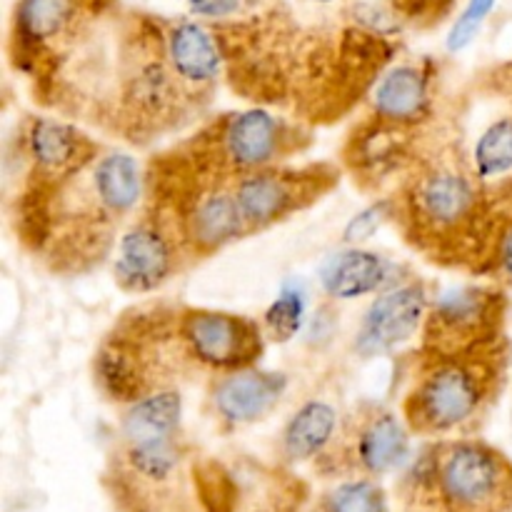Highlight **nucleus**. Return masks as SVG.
Listing matches in <instances>:
<instances>
[{
  "mask_svg": "<svg viewBox=\"0 0 512 512\" xmlns=\"http://www.w3.org/2000/svg\"><path fill=\"white\" fill-rule=\"evenodd\" d=\"M115 512H238L240 483L183 433L125 438L100 475Z\"/></svg>",
  "mask_w": 512,
  "mask_h": 512,
  "instance_id": "3",
  "label": "nucleus"
},
{
  "mask_svg": "<svg viewBox=\"0 0 512 512\" xmlns=\"http://www.w3.org/2000/svg\"><path fill=\"white\" fill-rule=\"evenodd\" d=\"M495 8V0H468L465 10L460 13L458 23L453 25L448 35V48L450 50H463L470 40L478 35V30L483 28L485 18L490 15V10Z\"/></svg>",
  "mask_w": 512,
  "mask_h": 512,
  "instance_id": "28",
  "label": "nucleus"
},
{
  "mask_svg": "<svg viewBox=\"0 0 512 512\" xmlns=\"http://www.w3.org/2000/svg\"><path fill=\"white\" fill-rule=\"evenodd\" d=\"M498 205V203H495ZM500 218L490 240L488 258H485L480 275H488L493 283L512 288V208H498Z\"/></svg>",
  "mask_w": 512,
  "mask_h": 512,
  "instance_id": "25",
  "label": "nucleus"
},
{
  "mask_svg": "<svg viewBox=\"0 0 512 512\" xmlns=\"http://www.w3.org/2000/svg\"><path fill=\"white\" fill-rule=\"evenodd\" d=\"M378 3L390 5V10L405 23L418 25V28H433L440 20L448 18L455 0H378Z\"/></svg>",
  "mask_w": 512,
  "mask_h": 512,
  "instance_id": "27",
  "label": "nucleus"
},
{
  "mask_svg": "<svg viewBox=\"0 0 512 512\" xmlns=\"http://www.w3.org/2000/svg\"><path fill=\"white\" fill-rule=\"evenodd\" d=\"M508 298L503 285H463L430 303L420 328V363L458 358L503 345Z\"/></svg>",
  "mask_w": 512,
  "mask_h": 512,
  "instance_id": "9",
  "label": "nucleus"
},
{
  "mask_svg": "<svg viewBox=\"0 0 512 512\" xmlns=\"http://www.w3.org/2000/svg\"><path fill=\"white\" fill-rule=\"evenodd\" d=\"M413 133L410 128L390 125L370 115L348 135L343 148L345 168L363 188H378L393 173L413 163Z\"/></svg>",
  "mask_w": 512,
  "mask_h": 512,
  "instance_id": "17",
  "label": "nucleus"
},
{
  "mask_svg": "<svg viewBox=\"0 0 512 512\" xmlns=\"http://www.w3.org/2000/svg\"><path fill=\"white\" fill-rule=\"evenodd\" d=\"M508 363L505 343L458 358L420 363L415 383L403 398V420L410 433L440 438L468 428L503 388Z\"/></svg>",
  "mask_w": 512,
  "mask_h": 512,
  "instance_id": "6",
  "label": "nucleus"
},
{
  "mask_svg": "<svg viewBox=\"0 0 512 512\" xmlns=\"http://www.w3.org/2000/svg\"><path fill=\"white\" fill-rule=\"evenodd\" d=\"M145 200V168L135 155L105 150L58 183H23L15 195V233L55 275H85L118 245L120 228Z\"/></svg>",
  "mask_w": 512,
  "mask_h": 512,
  "instance_id": "1",
  "label": "nucleus"
},
{
  "mask_svg": "<svg viewBox=\"0 0 512 512\" xmlns=\"http://www.w3.org/2000/svg\"><path fill=\"white\" fill-rule=\"evenodd\" d=\"M115 0H18L10 20V63L33 83L35 98L65 60L108 20Z\"/></svg>",
  "mask_w": 512,
  "mask_h": 512,
  "instance_id": "8",
  "label": "nucleus"
},
{
  "mask_svg": "<svg viewBox=\"0 0 512 512\" xmlns=\"http://www.w3.org/2000/svg\"><path fill=\"white\" fill-rule=\"evenodd\" d=\"M310 143L313 135L298 120L250 108L208 120L173 150L203 173L235 180L253 170L283 165L308 150Z\"/></svg>",
  "mask_w": 512,
  "mask_h": 512,
  "instance_id": "7",
  "label": "nucleus"
},
{
  "mask_svg": "<svg viewBox=\"0 0 512 512\" xmlns=\"http://www.w3.org/2000/svg\"><path fill=\"white\" fill-rule=\"evenodd\" d=\"M388 278L390 260L365 248L340 250L320 268V288L333 300L363 298L383 288Z\"/></svg>",
  "mask_w": 512,
  "mask_h": 512,
  "instance_id": "20",
  "label": "nucleus"
},
{
  "mask_svg": "<svg viewBox=\"0 0 512 512\" xmlns=\"http://www.w3.org/2000/svg\"><path fill=\"white\" fill-rule=\"evenodd\" d=\"M180 335L203 373H233L260 363L268 345L263 323L213 308H180Z\"/></svg>",
  "mask_w": 512,
  "mask_h": 512,
  "instance_id": "13",
  "label": "nucleus"
},
{
  "mask_svg": "<svg viewBox=\"0 0 512 512\" xmlns=\"http://www.w3.org/2000/svg\"><path fill=\"white\" fill-rule=\"evenodd\" d=\"M433 75L423 65H395L370 88V115L390 125L418 130L433 118Z\"/></svg>",
  "mask_w": 512,
  "mask_h": 512,
  "instance_id": "19",
  "label": "nucleus"
},
{
  "mask_svg": "<svg viewBox=\"0 0 512 512\" xmlns=\"http://www.w3.org/2000/svg\"><path fill=\"white\" fill-rule=\"evenodd\" d=\"M185 260L190 255L173 215L143 200V213L120 233L113 250V280L125 293H153L183 270Z\"/></svg>",
  "mask_w": 512,
  "mask_h": 512,
  "instance_id": "12",
  "label": "nucleus"
},
{
  "mask_svg": "<svg viewBox=\"0 0 512 512\" xmlns=\"http://www.w3.org/2000/svg\"><path fill=\"white\" fill-rule=\"evenodd\" d=\"M403 512H512V460L473 438L430 445L403 480Z\"/></svg>",
  "mask_w": 512,
  "mask_h": 512,
  "instance_id": "5",
  "label": "nucleus"
},
{
  "mask_svg": "<svg viewBox=\"0 0 512 512\" xmlns=\"http://www.w3.org/2000/svg\"><path fill=\"white\" fill-rule=\"evenodd\" d=\"M465 163L485 185L512 178V113L500 115L480 130L473 153Z\"/></svg>",
  "mask_w": 512,
  "mask_h": 512,
  "instance_id": "22",
  "label": "nucleus"
},
{
  "mask_svg": "<svg viewBox=\"0 0 512 512\" xmlns=\"http://www.w3.org/2000/svg\"><path fill=\"white\" fill-rule=\"evenodd\" d=\"M188 8L203 23H230V20L253 18L273 10L268 0H188Z\"/></svg>",
  "mask_w": 512,
  "mask_h": 512,
  "instance_id": "26",
  "label": "nucleus"
},
{
  "mask_svg": "<svg viewBox=\"0 0 512 512\" xmlns=\"http://www.w3.org/2000/svg\"><path fill=\"white\" fill-rule=\"evenodd\" d=\"M23 183H58L105 153L103 143L53 115H28L20 125Z\"/></svg>",
  "mask_w": 512,
  "mask_h": 512,
  "instance_id": "14",
  "label": "nucleus"
},
{
  "mask_svg": "<svg viewBox=\"0 0 512 512\" xmlns=\"http://www.w3.org/2000/svg\"><path fill=\"white\" fill-rule=\"evenodd\" d=\"M410 428L383 405H360L340 420L333 443L313 460L315 473L333 480H378L405 463Z\"/></svg>",
  "mask_w": 512,
  "mask_h": 512,
  "instance_id": "10",
  "label": "nucleus"
},
{
  "mask_svg": "<svg viewBox=\"0 0 512 512\" xmlns=\"http://www.w3.org/2000/svg\"><path fill=\"white\" fill-rule=\"evenodd\" d=\"M393 203V218L418 253L435 265L480 273L500 210L490 185L475 178L460 155L410 165Z\"/></svg>",
  "mask_w": 512,
  "mask_h": 512,
  "instance_id": "2",
  "label": "nucleus"
},
{
  "mask_svg": "<svg viewBox=\"0 0 512 512\" xmlns=\"http://www.w3.org/2000/svg\"><path fill=\"white\" fill-rule=\"evenodd\" d=\"M338 183L340 168L333 163H308L303 168L283 163L240 175L233 180V193L248 233L255 235L313 208Z\"/></svg>",
  "mask_w": 512,
  "mask_h": 512,
  "instance_id": "11",
  "label": "nucleus"
},
{
  "mask_svg": "<svg viewBox=\"0 0 512 512\" xmlns=\"http://www.w3.org/2000/svg\"><path fill=\"white\" fill-rule=\"evenodd\" d=\"M308 3H335V0H308Z\"/></svg>",
  "mask_w": 512,
  "mask_h": 512,
  "instance_id": "30",
  "label": "nucleus"
},
{
  "mask_svg": "<svg viewBox=\"0 0 512 512\" xmlns=\"http://www.w3.org/2000/svg\"><path fill=\"white\" fill-rule=\"evenodd\" d=\"M393 213H395L393 198L383 200V203H375L373 208H368L365 213H358V218H353V223H350L348 230H345V238H348L350 243H355V240L360 238H368V235L378 228V223H383L388 215L393 218Z\"/></svg>",
  "mask_w": 512,
  "mask_h": 512,
  "instance_id": "29",
  "label": "nucleus"
},
{
  "mask_svg": "<svg viewBox=\"0 0 512 512\" xmlns=\"http://www.w3.org/2000/svg\"><path fill=\"white\" fill-rule=\"evenodd\" d=\"M310 512H390L388 495L375 480H340Z\"/></svg>",
  "mask_w": 512,
  "mask_h": 512,
  "instance_id": "23",
  "label": "nucleus"
},
{
  "mask_svg": "<svg viewBox=\"0 0 512 512\" xmlns=\"http://www.w3.org/2000/svg\"><path fill=\"white\" fill-rule=\"evenodd\" d=\"M510 370H512V353H510Z\"/></svg>",
  "mask_w": 512,
  "mask_h": 512,
  "instance_id": "31",
  "label": "nucleus"
},
{
  "mask_svg": "<svg viewBox=\"0 0 512 512\" xmlns=\"http://www.w3.org/2000/svg\"><path fill=\"white\" fill-rule=\"evenodd\" d=\"M163 40L180 83L208 105L225 78V55L213 25L203 20H163Z\"/></svg>",
  "mask_w": 512,
  "mask_h": 512,
  "instance_id": "16",
  "label": "nucleus"
},
{
  "mask_svg": "<svg viewBox=\"0 0 512 512\" xmlns=\"http://www.w3.org/2000/svg\"><path fill=\"white\" fill-rule=\"evenodd\" d=\"M285 385V375L258 370L255 365L233 373H215L208 385L210 410L225 428H245L275 408Z\"/></svg>",
  "mask_w": 512,
  "mask_h": 512,
  "instance_id": "18",
  "label": "nucleus"
},
{
  "mask_svg": "<svg viewBox=\"0 0 512 512\" xmlns=\"http://www.w3.org/2000/svg\"><path fill=\"white\" fill-rule=\"evenodd\" d=\"M180 308L143 303L115 320L93 360L95 383L105 398L128 408L203 373L180 335Z\"/></svg>",
  "mask_w": 512,
  "mask_h": 512,
  "instance_id": "4",
  "label": "nucleus"
},
{
  "mask_svg": "<svg viewBox=\"0 0 512 512\" xmlns=\"http://www.w3.org/2000/svg\"><path fill=\"white\" fill-rule=\"evenodd\" d=\"M430 310L428 288L420 280L395 285L370 303L360 320L355 350L363 358L385 355L420 333Z\"/></svg>",
  "mask_w": 512,
  "mask_h": 512,
  "instance_id": "15",
  "label": "nucleus"
},
{
  "mask_svg": "<svg viewBox=\"0 0 512 512\" xmlns=\"http://www.w3.org/2000/svg\"><path fill=\"white\" fill-rule=\"evenodd\" d=\"M340 428L338 410L325 400H308L288 420L280 438V450L288 463H313Z\"/></svg>",
  "mask_w": 512,
  "mask_h": 512,
  "instance_id": "21",
  "label": "nucleus"
},
{
  "mask_svg": "<svg viewBox=\"0 0 512 512\" xmlns=\"http://www.w3.org/2000/svg\"><path fill=\"white\" fill-rule=\"evenodd\" d=\"M303 315H305V298L303 290L288 288L280 290L278 298L270 303V308L263 315V330L268 335V340L273 343H288L290 338L298 335V330L303 328Z\"/></svg>",
  "mask_w": 512,
  "mask_h": 512,
  "instance_id": "24",
  "label": "nucleus"
}]
</instances>
